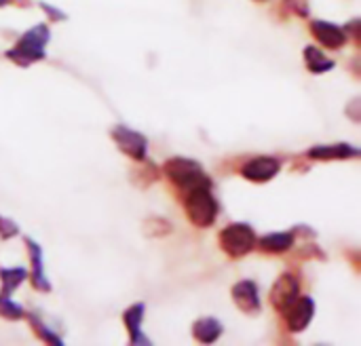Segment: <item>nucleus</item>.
I'll return each instance as SVG.
<instances>
[{
  "instance_id": "9",
  "label": "nucleus",
  "mask_w": 361,
  "mask_h": 346,
  "mask_svg": "<svg viewBox=\"0 0 361 346\" xmlns=\"http://www.w3.org/2000/svg\"><path fill=\"white\" fill-rule=\"evenodd\" d=\"M311 32L328 49H341L347 42V32L330 21H311Z\"/></svg>"
},
{
  "instance_id": "6",
  "label": "nucleus",
  "mask_w": 361,
  "mask_h": 346,
  "mask_svg": "<svg viewBox=\"0 0 361 346\" xmlns=\"http://www.w3.org/2000/svg\"><path fill=\"white\" fill-rule=\"evenodd\" d=\"M298 294H300V283H298V279H296L294 275L286 273V275H281V277L277 279V283L273 285L271 304H273L279 313H283V311L298 298Z\"/></svg>"
},
{
  "instance_id": "19",
  "label": "nucleus",
  "mask_w": 361,
  "mask_h": 346,
  "mask_svg": "<svg viewBox=\"0 0 361 346\" xmlns=\"http://www.w3.org/2000/svg\"><path fill=\"white\" fill-rule=\"evenodd\" d=\"M30 323H32L34 332H36L44 342H49V345H63V342H61V338H59L57 334H53L51 330H47V328L42 326V321H38V317L30 315Z\"/></svg>"
},
{
  "instance_id": "2",
  "label": "nucleus",
  "mask_w": 361,
  "mask_h": 346,
  "mask_svg": "<svg viewBox=\"0 0 361 346\" xmlns=\"http://www.w3.org/2000/svg\"><path fill=\"white\" fill-rule=\"evenodd\" d=\"M184 209H186L188 220L197 228L212 226L218 218V203L212 194V186H201V188L188 190L186 199H184Z\"/></svg>"
},
{
  "instance_id": "1",
  "label": "nucleus",
  "mask_w": 361,
  "mask_h": 346,
  "mask_svg": "<svg viewBox=\"0 0 361 346\" xmlns=\"http://www.w3.org/2000/svg\"><path fill=\"white\" fill-rule=\"evenodd\" d=\"M49 38H51L49 27L44 23H38L32 30H27L11 51H6V57L23 68L38 59H44V47L49 44Z\"/></svg>"
},
{
  "instance_id": "8",
  "label": "nucleus",
  "mask_w": 361,
  "mask_h": 346,
  "mask_svg": "<svg viewBox=\"0 0 361 346\" xmlns=\"http://www.w3.org/2000/svg\"><path fill=\"white\" fill-rule=\"evenodd\" d=\"M283 315H286V321H288V328L292 330V332H302L309 323H311V319H313V315H315V302L311 300V298H296L286 311H283Z\"/></svg>"
},
{
  "instance_id": "13",
  "label": "nucleus",
  "mask_w": 361,
  "mask_h": 346,
  "mask_svg": "<svg viewBox=\"0 0 361 346\" xmlns=\"http://www.w3.org/2000/svg\"><path fill=\"white\" fill-rule=\"evenodd\" d=\"M192 336L203 345H212L222 336V323L214 317H203L192 326Z\"/></svg>"
},
{
  "instance_id": "14",
  "label": "nucleus",
  "mask_w": 361,
  "mask_h": 346,
  "mask_svg": "<svg viewBox=\"0 0 361 346\" xmlns=\"http://www.w3.org/2000/svg\"><path fill=\"white\" fill-rule=\"evenodd\" d=\"M142 319H144V304H133L131 309L125 311L123 315V321H125V328L129 330V336H131V342L133 345H150L142 332H140V326H142Z\"/></svg>"
},
{
  "instance_id": "22",
  "label": "nucleus",
  "mask_w": 361,
  "mask_h": 346,
  "mask_svg": "<svg viewBox=\"0 0 361 346\" xmlns=\"http://www.w3.org/2000/svg\"><path fill=\"white\" fill-rule=\"evenodd\" d=\"M4 2H6V0H0V6H2V4H4Z\"/></svg>"
},
{
  "instance_id": "4",
  "label": "nucleus",
  "mask_w": 361,
  "mask_h": 346,
  "mask_svg": "<svg viewBox=\"0 0 361 346\" xmlns=\"http://www.w3.org/2000/svg\"><path fill=\"white\" fill-rule=\"evenodd\" d=\"M220 247L231 258H243L256 247V235L250 224H231L220 233Z\"/></svg>"
},
{
  "instance_id": "23",
  "label": "nucleus",
  "mask_w": 361,
  "mask_h": 346,
  "mask_svg": "<svg viewBox=\"0 0 361 346\" xmlns=\"http://www.w3.org/2000/svg\"><path fill=\"white\" fill-rule=\"evenodd\" d=\"M256 2H267V0H256Z\"/></svg>"
},
{
  "instance_id": "16",
  "label": "nucleus",
  "mask_w": 361,
  "mask_h": 346,
  "mask_svg": "<svg viewBox=\"0 0 361 346\" xmlns=\"http://www.w3.org/2000/svg\"><path fill=\"white\" fill-rule=\"evenodd\" d=\"M25 279H27V273L23 268H2L0 271V281H2L0 296H11Z\"/></svg>"
},
{
  "instance_id": "20",
  "label": "nucleus",
  "mask_w": 361,
  "mask_h": 346,
  "mask_svg": "<svg viewBox=\"0 0 361 346\" xmlns=\"http://www.w3.org/2000/svg\"><path fill=\"white\" fill-rule=\"evenodd\" d=\"M17 233H19L17 224H15L13 220H8V218H2V216H0V237H2V239H11V237H15Z\"/></svg>"
},
{
  "instance_id": "15",
  "label": "nucleus",
  "mask_w": 361,
  "mask_h": 346,
  "mask_svg": "<svg viewBox=\"0 0 361 346\" xmlns=\"http://www.w3.org/2000/svg\"><path fill=\"white\" fill-rule=\"evenodd\" d=\"M260 245V249L264 254H283L292 247L294 243V237L290 233H273V235H267L262 237L260 241H256Z\"/></svg>"
},
{
  "instance_id": "5",
  "label": "nucleus",
  "mask_w": 361,
  "mask_h": 346,
  "mask_svg": "<svg viewBox=\"0 0 361 346\" xmlns=\"http://www.w3.org/2000/svg\"><path fill=\"white\" fill-rule=\"evenodd\" d=\"M112 140L116 142V146L121 148V152H125L127 156H131L133 161H144L146 159V137L125 125H118L112 129Z\"/></svg>"
},
{
  "instance_id": "12",
  "label": "nucleus",
  "mask_w": 361,
  "mask_h": 346,
  "mask_svg": "<svg viewBox=\"0 0 361 346\" xmlns=\"http://www.w3.org/2000/svg\"><path fill=\"white\" fill-rule=\"evenodd\" d=\"M360 150L349 146V144H336V146H317L313 150H309V156L315 161H343V159H351L357 156Z\"/></svg>"
},
{
  "instance_id": "7",
  "label": "nucleus",
  "mask_w": 361,
  "mask_h": 346,
  "mask_svg": "<svg viewBox=\"0 0 361 346\" xmlns=\"http://www.w3.org/2000/svg\"><path fill=\"white\" fill-rule=\"evenodd\" d=\"M281 169V161L275 156H256L250 163L243 165L241 173L250 182H269L273 180Z\"/></svg>"
},
{
  "instance_id": "3",
  "label": "nucleus",
  "mask_w": 361,
  "mask_h": 346,
  "mask_svg": "<svg viewBox=\"0 0 361 346\" xmlns=\"http://www.w3.org/2000/svg\"><path fill=\"white\" fill-rule=\"evenodd\" d=\"M163 169H165V175L171 180V184L178 186L182 192H188L201 186H212L209 175L201 169L199 163L190 159H169Z\"/></svg>"
},
{
  "instance_id": "18",
  "label": "nucleus",
  "mask_w": 361,
  "mask_h": 346,
  "mask_svg": "<svg viewBox=\"0 0 361 346\" xmlns=\"http://www.w3.org/2000/svg\"><path fill=\"white\" fill-rule=\"evenodd\" d=\"M23 315H25V313H23V309H21L19 304L11 302L8 296H0V317L11 319V321H17V319H21Z\"/></svg>"
},
{
  "instance_id": "17",
  "label": "nucleus",
  "mask_w": 361,
  "mask_h": 346,
  "mask_svg": "<svg viewBox=\"0 0 361 346\" xmlns=\"http://www.w3.org/2000/svg\"><path fill=\"white\" fill-rule=\"evenodd\" d=\"M305 61H307V68L313 72V74H322V72H328L334 68V61L328 59L319 49L315 47H307L305 49Z\"/></svg>"
},
{
  "instance_id": "11",
  "label": "nucleus",
  "mask_w": 361,
  "mask_h": 346,
  "mask_svg": "<svg viewBox=\"0 0 361 346\" xmlns=\"http://www.w3.org/2000/svg\"><path fill=\"white\" fill-rule=\"evenodd\" d=\"M25 245H27L30 260H32V283H34V288L40 292H51V283L47 281L44 268H42V249L32 239H25Z\"/></svg>"
},
{
  "instance_id": "21",
  "label": "nucleus",
  "mask_w": 361,
  "mask_h": 346,
  "mask_svg": "<svg viewBox=\"0 0 361 346\" xmlns=\"http://www.w3.org/2000/svg\"><path fill=\"white\" fill-rule=\"evenodd\" d=\"M40 6H42V8H44L49 15H51V17H55V19H66V15H63V13H59V11H53L49 4H40Z\"/></svg>"
},
{
  "instance_id": "10",
  "label": "nucleus",
  "mask_w": 361,
  "mask_h": 346,
  "mask_svg": "<svg viewBox=\"0 0 361 346\" xmlns=\"http://www.w3.org/2000/svg\"><path fill=\"white\" fill-rule=\"evenodd\" d=\"M233 300L235 304L247 313V315H256L260 311V296H258V288L252 281H239L233 288Z\"/></svg>"
}]
</instances>
